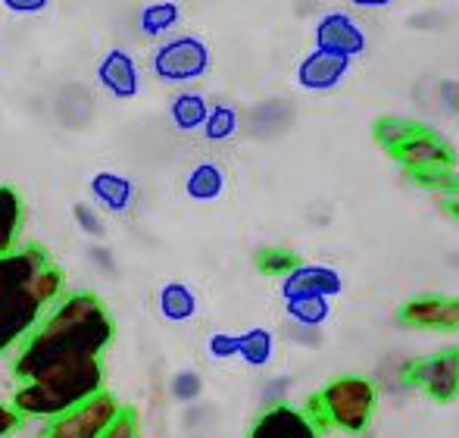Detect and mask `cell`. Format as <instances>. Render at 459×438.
<instances>
[{"mask_svg":"<svg viewBox=\"0 0 459 438\" xmlns=\"http://www.w3.org/2000/svg\"><path fill=\"white\" fill-rule=\"evenodd\" d=\"M235 126H238V116H235V110H231V107H212L210 113H206V119H204V132H206V138H210V141L231 138Z\"/></svg>","mask_w":459,"mask_h":438,"instance_id":"cell-24","label":"cell"},{"mask_svg":"<svg viewBox=\"0 0 459 438\" xmlns=\"http://www.w3.org/2000/svg\"><path fill=\"white\" fill-rule=\"evenodd\" d=\"M48 267H50V257L41 244H29V248H16L10 254H4L0 257V294L31 282Z\"/></svg>","mask_w":459,"mask_h":438,"instance_id":"cell-13","label":"cell"},{"mask_svg":"<svg viewBox=\"0 0 459 438\" xmlns=\"http://www.w3.org/2000/svg\"><path fill=\"white\" fill-rule=\"evenodd\" d=\"M103 389V364L100 360H88V364H75L66 370H56L35 382H19L13 391V407L22 416L31 420H56L66 410L79 407L91 395Z\"/></svg>","mask_w":459,"mask_h":438,"instance_id":"cell-2","label":"cell"},{"mask_svg":"<svg viewBox=\"0 0 459 438\" xmlns=\"http://www.w3.org/2000/svg\"><path fill=\"white\" fill-rule=\"evenodd\" d=\"M178 19H182V10H178V4H172V0H157V4H147L144 10H141V31L151 38L157 35H166V31H172L178 25Z\"/></svg>","mask_w":459,"mask_h":438,"instance_id":"cell-20","label":"cell"},{"mask_svg":"<svg viewBox=\"0 0 459 438\" xmlns=\"http://www.w3.org/2000/svg\"><path fill=\"white\" fill-rule=\"evenodd\" d=\"M416 188L435 191V195L459 197V170H410L406 172Z\"/></svg>","mask_w":459,"mask_h":438,"instance_id":"cell-23","label":"cell"},{"mask_svg":"<svg viewBox=\"0 0 459 438\" xmlns=\"http://www.w3.org/2000/svg\"><path fill=\"white\" fill-rule=\"evenodd\" d=\"M254 263H256V273L275 276V279H288L290 273H297V269L303 267L300 257H297L294 250H290V248H275V244L256 250Z\"/></svg>","mask_w":459,"mask_h":438,"instance_id":"cell-19","label":"cell"},{"mask_svg":"<svg viewBox=\"0 0 459 438\" xmlns=\"http://www.w3.org/2000/svg\"><path fill=\"white\" fill-rule=\"evenodd\" d=\"M338 279H334L328 269H313V267H300L297 273H290L284 279V292L288 298H316L319 292H334Z\"/></svg>","mask_w":459,"mask_h":438,"instance_id":"cell-17","label":"cell"},{"mask_svg":"<svg viewBox=\"0 0 459 438\" xmlns=\"http://www.w3.org/2000/svg\"><path fill=\"white\" fill-rule=\"evenodd\" d=\"M397 323L422 332H459V294H419L397 311Z\"/></svg>","mask_w":459,"mask_h":438,"instance_id":"cell-9","label":"cell"},{"mask_svg":"<svg viewBox=\"0 0 459 438\" xmlns=\"http://www.w3.org/2000/svg\"><path fill=\"white\" fill-rule=\"evenodd\" d=\"M119 398L113 391L100 389L88 401H82L79 407L66 410L56 420H48V426L38 438H103L109 433V426L119 420Z\"/></svg>","mask_w":459,"mask_h":438,"instance_id":"cell-6","label":"cell"},{"mask_svg":"<svg viewBox=\"0 0 459 438\" xmlns=\"http://www.w3.org/2000/svg\"><path fill=\"white\" fill-rule=\"evenodd\" d=\"M410 389H419L437 404H450L459 398V345L435 351L429 357L410 360L400 372Z\"/></svg>","mask_w":459,"mask_h":438,"instance_id":"cell-7","label":"cell"},{"mask_svg":"<svg viewBox=\"0 0 459 438\" xmlns=\"http://www.w3.org/2000/svg\"><path fill=\"white\" fill-rule=\"evenodd\" d=\"M375 404H378V391L366 376H338L309 398L303 414L322 435L332 429L359 435L372 423Z\"/></svg>","mask_w":459,"mask_h":438,"instance_id":"cell-4","label":"cell"},{"mask_svg":"<svg viewBox=\"0 0 459 438\" xmlns=\"http://www.w3.org/2000/svg\"><path fill=\"white\" fill-rule=\"evenodd\" d=\"M222 185H225V179H222V172H219V166L200 163V166H194L191 176H187L185 191L194 201H212V197L222 195Z\"/></svg>","mask_w":459,"mask_h":438,"instance_id":"cell-22","label":"cell"},{"mask_svg":"<svg viewBox=\"0 0 459 438\" xmlns=\"http://www.w3.org/2000/svg\"><path fill=\"white\" fill-rule=\"evenodd\" d=\"M200 389H204V385H200V376L197 372H178L176 379H172V395L178 398V401H194V398L200 395Z\"/></svg>","mask_w":459,"mask_h":438,"instance_id":"cell-27","label":"cell"},{"mask_svg":"<svg viewBox=\"0 0 459 438\" xmlns=\"http://www.w3.org/2000/svg\"><path fill=\"white\" fill-rule=\"evenodd\" d=\"M91 257L97 260V267H100V269H107V273H113V257H109V250L94 248V250H91Z\"/></svg>","mask_w":459,"mask_h":438,"instance_id":"cell-32","label":"cell"},{"mask_svg":"<svg viewBox=\"0 0 459 438\" xmlns=\"http://www.w3.org/2000/svg\"><path fill=\"white\" fill-rule=\"evenodd\" d=\"M206 113H210V104H206V101L200 98V94H194V92L178 94V98L169 104L172 122H176V126L182 128V132H194V128L204 126Z\"/></svg>","mask_w":459,"mask_h":438,"instance_id":"cell-21","label":"cell"},{"mask_svg":"<svg viewBox=\"0 0 459 438\" xmlns=\"http://www.w3.org/2000/svg\"><path fill=\"white\" fill-rule=\"evenodd\" d=\"M113 338L116 323L97 294L75 292L56 298L41 317V323L19 345L13 376L19 382H35L66 366L100 360Z\"/></svg>","mask_w":459,"mask_h":438,"instance_id":"cell-1","label":"cell"},{"mask_svg":"<svg viewBox=\"0 0 459 438\" xmlns=\"http://www.w3.org/2000/svg\"><path fill=\"white\" fill-rule=\"evenodd\" d=\"M19 232H22V201L16 188L0 185V257L16 250Z\"/></svg>","mask_w":459,"mask_h":438,"instance_id":"cell-16","label":"cell"},{"mask_svg":"<svg viewBox=\"0 0 459 438\" xmlns=\"http://www.w3.org/2000/svg\"><path fill=\"white\" fill-rule=\"evenodd\" d=\"M73 214H75V223H79V229L85 232L88 238H103V232H107V225H103V216L97 214L94 204H85V201L75 204Z\"/></svg>","mask_w":459,"mask_h":438,"instance_id":"cell-25","label":"cell"},{"mask_svg":"<svg viewBox=\"0 0 459 438\" xmlns=\"http://www.w3.org/2000/svg\"><path fill=\"white\" fill-rule=\"evenodd\" d=\"M347 66H351V63H347L344 57L316 48L313 54L300 63L297 79H300V85L309 88V92H328V88H334L341 79H344Z\"/></svg>","mask_w":459,"mask_h":438,"instance_id":"cell-14","label":"cell"},{"mask_svg":"<svg viewBox=\"0 0 459 438\" xmlns=\"http://www.w3.org/2000/svg\"><path fill=\"white\" fill-rule=\"evenodd\" d=\"M316 48L351 60V57L366 50V31L359 29L351 16H344V13H328V16L316 25Z\"/></svg>","mask_w":459,"mask_h":438,"instance_id":"cell-11","label":"cell"},{"mask_svg":"<svg viewBox=\"0 0 459 438\" xmlns=\"http://www.w3.org/2000/svg\"><path fill=\"white\" fill-rule=\"evenodd\" d=\"M0 4L10 13H16V16H35V13L48 10L50 0H0Z\"/></svg>","mask_w":459,"mask_h":438,"instance_id":"cell-30","label":"cell"},{"mask_svg":"<svg viewBox=\"0 0 459 438\" xmlns=\"http://www.w3.org/2000/svg\"><path fill=\"white\" fill-rule=\"evenodd\" d=\"M353 6H363V10H378V6H387L391 0H351Z\"/></svg>","mask_w":459,"mask_h":438,"instance_id":"cell-33","label":"cell"},{"mask_svg":"<svg viewBox=\"0 0 459 438\" xmlns=\"http://www.w3.org/2000/svg\"><path fill=\"white\" fill-rule=\"evenodd\" d=\"M153 75L172 85L194 82L210 69V48L194 35H178L153 50Z\"/></svg>","mask_w":459,"mask_h":438,"instance_id":"cell-8","label":"cell"},{"mask_svg":"<svg viewBox=\"0 0 459 438\" xmlns=\"http://www.w3.org/2000/svg\"><path fill=\"white\" fill-rule=\"evenodd\" d=\"M372 138L394 163L410 170H456L459 153L437 128L406 116H378L372 122Z\"/></svg>","mask_w":459,"mask_h":438,"instance_id":"cell-3","label":"cell"},{"mask_svg":"<svg viewBox=\"0 0 459 438\" xmlns=\"http://www.w3.org/2000/svg\"><path fill=\"white\" fill-rule=\"evenodd\" d=\"M22 426V414H19L13 404H4L0 401V438H13Z\"/></svg>","mask_w":459,"mask_h":438,"instance_id":"cell-29","label":"cell"},{"mask_svg":"<svg viewBox=\"0 0 459 438\" xmlns=\"http://www.w3.org/2000/svg\"><path fill=\"white\" fill-rule=\"evenodd\" d=\"M269 351V335L266 332H250L247 338H241V354L250 364H260Z\"/></svg>","mask_w":459,"mask_h":438,"instance_id":"cell-28","label":"cell"},{"mask_svg":"<svg viewBox=\"0 0 459 438\" xmlns=\"http://www.w3.org/2000/svg\"><path fill=\"white\" fill-rule=\"evenodd\" d=\"M210 351L216 354V357H229V354L241 351V338H231V335H212Z\"/></svg>","mask_w":459,"mask_h":438,"instance_id":"cell-31","label":"cell"},{"mask_svg":"<svg viewBox=\"0 0 459 438\" xmlns=\"http://www.w3.org/2000/svg\"><path fill=\"white\" fill-rule=\"evenodd\" d=\"M97 79H100V85L107 88L116 101H132V98H138V92H141L138 63L122 48H113L100 57V63H97Z\"/></svg>","mask_w":459,"mask_h":438,"instance_id":"cell-12","label":"cell"},{"mask_svg":"<svg viewBox=\"0 0 459 438\" xmlns=\"http://www.w3.org/2000/svg\"><path fill=\"white\" fill-rule=\"evenodd\" d=\"M247 438H322V433L309 423V416L303 414V410L278 401V404H269V407L256 416Z\"/></svg>","mask_w":459,"mask_h":438,"instance_id":"cell-10","label":"cell"},{"mask_svg":"<svg viewBox=\"0 0 459 438\" xmlns=\"http://www.w3.org/2000/svg\"><path fill=\"white\" fill-rule=\"evenodd\" d=\"M160 313H163L169 323H187V320L194 317V311H197V298H194V292L182 282H169V285L160 288Z\"/></svg>","mask_w":459,"mask_h":438,"instance_id":"cell-18","label":"cell"},{"mask_svg":"<svg viewBox=\"0 0 459 438\" xmlns=\"http://www.w3.org/2000/svg\"><path fill=\"white\" fill-rule=\"evenodd\" d=\"M88 188H91L97 207L109 210V214H126L134 201V185L119 172H94Z\"/></svg>","mask_w":459,"mask_h":438,"instance_id":"cell-15","label":"cell"},{"mask_svg":"<svg viewBox=\"0 0 459 438\" xmlns=\"http://www.w3.org/2000/svg\"><path fill=\"white\" fill-rule=\"evenodd\" d=\"M456 113H459V94H456Z\"/></svg>","mask_w":459,"mask_h":438,"instance_id":"cell-34","label":"cell"},{"mask_svg":"<svg viewBox=\"0 0 459 438\" xmlns=\"http://www.w3.org/2000/svg\"><path fill=\"white\" fill-rule=\"evenodd\" d=\"M63 273L50 263L48 269L35 276L31 282L0 294V354L22 345L29 332L41 323L48 307L60 298Z\"/></svg>","mask_w":459,"mask_h":438,"instance_id":"cell-5","label":"cell"},{"mask_svg":"<svg viewBox=\"0 0 459 438\" xmlns=\"http://www.w3.org/2000/svg\"><path fill=\"white\" fill-rule=\"evenodd\" d=\"M103 438H141V423H138V414L132 407H122L119 420L109 426V433Z\"/></svg>","mask_w":459,"mask_h":438,"instance_id":"cell-26","label":"cell"}]
</instances>
